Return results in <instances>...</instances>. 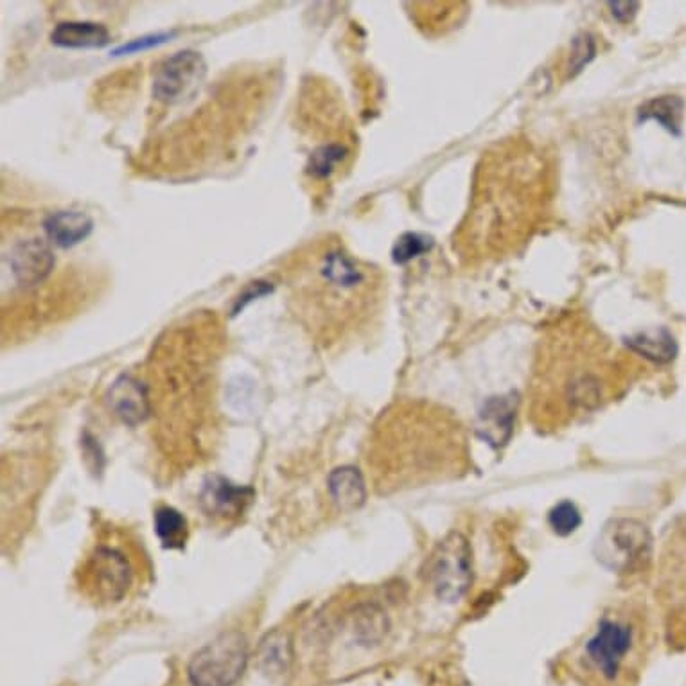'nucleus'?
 Listing matches in <instances>:
<instances>
[{
  "label": "nucleus",
  "instance_id": "f257e3e1",
  "mask_svg": "<svg viewBox=\"0 0 686 686\" xmlns=\"http://www.w3.org/2000/svg\"><path fill=\"white\" fill-rule=\"evenodd\" d=\"M554 193V169L527 139H511L487 151L476 169L466 218L455 248L467 259L507 256L532 238Z\"/></svg>",
  "mask_w": 686,
  "mask_h": 686
},
{
  "label": "nucleus",
  "instance_id": "f03ea898",
  "mask_svg": "<svg viewBox=\"0 0 686 686\" xmlns=\"http://www.w3.org/2000/svg\"><path fill=\"white\" fill-rule=\"evenodd\" d=\"M620 370L615 345L581 315L555 324L541 343L536 370V403L564 414L591 412L615 394Z\"/></svg>",
  "mask_w": 686,
  "mask_h": 686
},
{
  "label": "nucleus",
  "instance_id": "7ed1b4c3",
  "mask_svg": "<svg viewBox=\"0 0 686 686\" xmlns=\"http://www.w3.org/2000/svg\"><path fill=\"white\" fill-rule=\"evenodd\" d=\"M299 279L302 299H315L324 313L342 320H360L378 306L383 291L378 268L363 263L342 245L327 241L311 254Z\"/></svg>",
  "mask_w": 686,
  "mask_h": 686
},
{
  "label": "nucleus",
  "instance_id": "20e7f679",
  "mask_svg": "<svg viewBox=\"0 0 686 686\" xmlns=\"http://www.w3.org/2000/svg\"><path fill=\"white\" fill-rule=\"evenodd\" d=\"M247 638L238 631L216 636L196 652L187 667L193 686H234L247 669Z\"/></svg>",
  "mask_w": 686,
  "mask_h": 686
},
{
  "label": "nucleus",
  "instance_id": "39448f33",
  "mask_svg": "<svg viewBox=\"0 0 686 686\" xmlns=\"http://www.w3.org/2000/svg\"><path fill=\"white\" fill-rule=\"evenodd\" d=\"M651 530L633 518L609 519L597 536L593 554L611 572H633L651 557Z\"/></svg>",
  "mask_w": 686,
  "mask_h": 686
},
{
  "label": "nucleus",
  "instance_id": "423d86ee",
  "mask_svg": "<svg viewBox=\"0 0 686 686\" xmlns=\"http://www.w3.org/2000/svg\"><path fill=\"white\" fill-rule=\"evenodd\" d=\"M431 584L437 599L455 604L464 599L473 584V550L467 537L451 532L440 543L433 566Z\"/></svg>",
  "mask_w": 686,
  "mask_h": 686
},
{
  "label": "nucleus",
  "instance_id": "0eeeda50",
  "mask_svg": "<svg viewBox=\"0 0 686 686\" xmlns=\"http://www.w3.org/2000/svg\"><path fill=\"white\" fill-rule=\"evenodd\" d=\"M132 581V564L117 548L97 546L83 566L85 588L99 602L114 604L123 600Z\"/></svg>",
  "mask_w": 686,
  "mask_h": 686
},
{
  "label": "nucleus",
  "instance_id": "6e6552de",
  "mask_svg": "<svg viewBox=\"0 0 686 686\" xmlns=\"http://www.w3.org/2000/svg\"><path fill=\"white\" fill-rule=\"evenodd\" d=\"M634 634L631 625L604 618L599 629L586 643V658L591 667L606 681H615L622 670L625 658L633 649Z\"/></svg>",
  "mask_w": 686,
  "mask_h": 686
},
{
  "label": "nucleus",
  "instance_id": "1a4fd4ad",
  "mask_svg": "<svg viewBox=\"0 0 686 686\" xmlns=\"http://www.w3.org/2000/svg\"><path fill=\"white\" fill-rule=\"evenodd\" d=\"M207 65L200 53L180 51L157 65L153 76V96L162 103H176L200 85Z\"/></svg>",
  "mask_w": 686,
  "mask_h": 686
},
{
  "label": "nucleus",
  "instance_id": "9d476101",
  "mask_svg": "<svg viewBox=\"0 0 686 686\" xmlns=\"http://www.w3.org/2000/svg\"><path fill=\"white\" fill-rule=\"evenodd\" d=\"M6 257L11 273L20 286H36L53 272V252L42 239H22L11 247Z\"/></svg>",
  "mask_w": 686,
  "mask_h": 686
},
{
  "label": "nucleus",
  "instance_id": "9b49d317",
  "mask_svg": "<svg viewBox=\"0 0 686 686\" xmlns=\"http://www.w3.org/2000/svg\"><path fill=\"white\" fill-rule=\"evenodd\" d=\"M254 491L250 487L232 484L223 476H209L200 493V505L209 516L236 518L252 502Z\"/></svg>",
  "mask_w": 686,
  "mask_h": 686
},
{
  "label": "nucleus",
  "instance_id": "f8f14e48",
  "mask_svg": "<svg viewBox=\"0 0 686 686\" xmlns=\"http://www.w3.org/2000/svg\"><path fill=\"white\" fill-rule=\"evenodd\" d=\"M106 401L114 410L117 417L130 426L144 423L151 414L150 396L148 390L139 379L132 376H121L114 381L108 390Z\"/></svg>",
  "mask_w": 686,
  "mask_h": 686
},
{
  "label": "nucleus",
  "instance_id": "ddd939ff",
  "mask_svg": "<svg viewBox=\"0 0 686 686\" xmlns=\"http://www.w3.org/2000/svg\"><path fill=\"white\" fill-rule=\"evenodd\" d=\"M516 419V401L512 396L493 397L478 414L476 433L493 448H502L512 437Z\"/></svg>",
  "mask_w": 686,
  "mask_h": 686
},
{
  "label": "nucleus",
  "instance_id": "4468645a",
  "mask_svg": "<svg viewBox=\"0 0 686 686\" xmlns=\"http://www.w3.org/2000/svg\"><path fill=\"white\" fill-rule=\"evenodd\" d=\"M94 221L87 212L58 211L49 214L44 220V232L47 239L56 247L72 248L90 236Z\"/></svg>",
  "mask_w": 686,
  "mask_h": 686
},
{
  "label": "nucleus",
  "instance_id": "2eb2a0df",
  "mask_svg": "<svg viewBox=\"0 0 686 686\" xmlns=\"http://www.w3.org/2000/svg\"><path fill=\"white\" fill-rule=\"evenodd\" d=\"M327 487L342 511H356L367 500V485L358 467H338L327 478Z\"/></svg>",
  "mask_w": 686,
  "mask_h": 686
},
{
  "label": "nucleus",
  "instance_id": "dca6fc26",
  "mask_svg": "<svg viewBox=\"0 0 686 686\" xmlns=\"http://www.w3.org/2000/svg\"><path fill=\"white\" fill-rule=\"evenodd\" d=\"M51 42L63 49H99L110 42V33L97 22H62L54 27Z\"/></svg>",
  "mask_w": 686,
  "mask_h": 686
},
{
  "label": "nucleus",
  "instance_id": "f3484780",
  "mask_svg": "<svg viewBox=\"0 0 686 686\" xmlns=\"http://www.w3.org/2000/svg\"><path fill=\"white\" fill-rule=\"evenodd\" d=\"M293 649L290 636L282 631L266 634L257 651V665L266 676H282L290 669Z\"/></svg>",
  "mask_w": 686,
  "mask_h": 686
},
{
  "label": "nucleus",
  "instance_id": "a211bd4d",
  "mask_svg": "<svg viewBox=\"0 0 686 686\" xmlns=\"http://www.w3.org/2000/svg\"><path fill=\"white\" fill-rule=\"evenodd\" d=\"M155 532L166 548H184L189 525L187 519L173 507H162L155 512Z\"/></svg>",
  "mask_w": 686,
  "mask_h": 686
},
{
  "label": "nucleus",
  "instance_id": "6ab92c4d",
  "mask_svg": "<svg viewBox=\"0 0 686 686\" xmlns=\"http://www.w3.org/2000/svg\"><path fill=\"white\" fill-rule=\"evenodd\" d=\"M627 347L643 358L656 361V363H667L674 360L676 356V342L667 331L636 336L631 342H627Z\"/></svg>",
  "mask_w": 686,
  "mask_h": 686
},
{
  "label": "nucleus",
  "instance_id": "aec40b11",
  "mask_svg": "<svg viewBox=\"0 0 686 686\" xmlns=\"http://www.w3.org/2000/svg\"><path fill=\"white\" fill-rule=\"evenodd\" d=\"M356 636L363 643H378L388 631V620L378 606H363L354 618Z\"/></svg>",
  "mask_w": 686,
  "mask_h": 686
},
{
  "label": "nucleus",
  "instance_id": "412c9836",
  "mask_svg": "<svg viewBox=\"0 0 686 686\" xmlns=\"http://www.w3.org/2000/svg\"><path fill=\"white\" fill-rule=\"evenodd\" d=\"M681 115H683V101L676 96L654 99L649 105L642 108V117L656 119L658 123L663 124L672 133H679Z\"/></svg>",
  "mask_w": 686,
  "mask_h": 686
},
{
  "label": "nucleus",
  "instance_id": "4be33fe9",
  "mask_svg": "<svg viewBox=\"0 0 686 686\" xmlns=\"http://www.w3.org/2000/svg\"><path fill=\"white\" fill-rule=\"evenodd\" d=\"M347 157V148L342 144H324L311 153L306 171L313 178H329Z\"/></svg>",
  "mask_w": 686,
  "mask_h": 686
},
{
  "label": "nucleus",
  "instance_id": "5701e85b",
  "mask_svg": "<svg viewBox=\"0 0 686 686\" xmlns=\"http://www.w3.org/2000/svg\"><path fill=\"white\" fill-rule=\"evenodd\" d=\"M548 523L557 536H572L573 532L581 527V511L577 509L575 503L564 500L548 512Z\"/></svg>",
  "mask_w": 686,
  "mask_h": 686
},
{
  "label": "nucleus",
  "instance_id": "b1692460",
  "mask_svg": "<svg viewBox=\"0 0 686 686\" xmlns=\"http://www.w3.org/2000/svg\"><path fill=\"white\" fill-rule=\"evenodd\" d=\"M423 250V239L417 234H405L403 238L397 239L396 247H394V261L399 264L406 263L414 259L417 254H421Z\"/></svg>",
  "mask_w": 686,
  "mask_h": 686
},
{
  "label": "nucleus",
  "instance_id": "393cba45",
  "mask_svg": "<svg viewBox=\"0 0 686 686\" xmlns=\"http://www.w3.org/2000/svg\"><path fill=\"white\" fill-rule=\"evenodd\" d=\"M173 36V33H159V35L142 36V38H137V40H132L130 44L121 45L115 49V56H121V54H132L139 53V51H146V49H151V47H157V45L164 44L168 42L169 38Z\"/></svg>",
  "mask_w": 686,
  "mask_h": 686
},
{
  "label": "nucleus",
  "instance_id": "a878e982",
  "mask_svg": "<svg viewBox=\"0 0 686 686\" xmlns=\"http://www.w3.org/2000/svg\"><path fill=\"white\" fill-rule=\"evenodd\" d=\"M272 291L273 286H270L268 282H252V284L248 286L247 290L243 291V293L239 295L238 299H236V302H234L232 315H238L239 311H243V309L247 308L248 304H250L252 300L259 299V297H263V295H268V293H272Z\"/></svg>",
  "mask_w": 686,
  "mask_h": 686
}]
</instances>
